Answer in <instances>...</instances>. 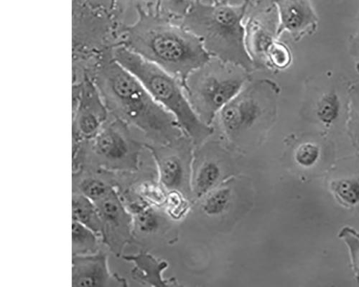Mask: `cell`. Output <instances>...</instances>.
Masks as SVG:
<instances>
[{"instance_id": "obj_1", "label": "cell", "mask_w": 359, "mask_h": 287, "mask_svg": "<svg viewBox=\"0 0 359 287\" xmlns=\"http://www.w3.org/2000/svg\"><path fill=\"white\" fill-rule=\"evenodd\" d=\"M94 83L107 110L116 120L138 128L162 145H170L182 136L183 131L173 115L113 56L101 62Z\"/></svg>"}, {"instance_id": "obj_2", "label": "cell", "mask_w": 359, "mask_h": 287, "mask_svg": "<svg viewBox=\"0 0 359 287\" xmlns=\"http://www.w3.org/2000/svg\"><path fill=\"white\" fill-rule=\"evenodd\" d=\"M125 46L182 82L212 59L201 41L181 24L155 12L139 9V19L125 30Z\"/></svg>"}, {"instance_id": "obj_3", "label": "cell", "mask_w": 359, "mask_h": 287, "mask_svg": "<svg viewBox=\"0 0 359 287\" xmlns=\"http://www.w3.org/2000/svg\"><path fill=\"white\" fill-rule=\"evenodd\" d=\"M252 0L239 5L228 0H214L211 4L195 0L182 20V24L195 35L213 57L255 71L245 43V19Z\"/></svg>"}, {"instance_id": "obj_4", "label": "cell", "mask_w": 359, "mask_h": 287, "mask_svg": "<svg viewBox=\"0 0 359 287\" xmlns=\"http://www.w3.org/2000/svg\"><path fill=\"white\" fill-rule=\"evenodd\" d=\"M280 93L271 79L249 81L217 114L226 137L241 146L259 141L277 120Z\"/></svg>"}, {"instance_id": "obj_5", "label": "cell", "mask_w": 359, "mask_h": 287, "mask_svg": "<svg viewBox=\"0 0 359 287\" xmlns=\"http://www.w3.org/2000/svg\"><path fill=\"white\" fill-rule=\"evenodd\" d=\"M115 61L133 74L153 98L170 112L194 145H201L214 129L204 124L192 109L182 82L124 45L114 48Z\"/></svg>"}, {"instance_id": "obj_6", "label": "cell", "mask_w": 359, "mask_h": 287, "mask_svg": "<svg viewBox=\"0 0 359 287\" xmlns=\"http://www.w3.org/2000/svg\"><path fill=\"white\" fill-rule=\"evenodd\" d=\"M252 73L236 64L212 59L194 71L183 88L198 118L210 126L221 109L250 81Z\"/></svg>"}, {"instance_id": "obj_7", "label": "cell", "mask_w": 359, "mask_h": 287, "mask_svg": "<svg viewBox=\"0 0 359 287\" xmlns=\"http://www.w3.org/2000/svg\"><path fill=\"white\" fill-rule=\"evenodd\" d=\"M352 82L344 75L325 71L307 78L300 115L326 131L346 126Z\"/></svg>"}, {"instance_id": "obj_8", "label": "cell", "mask_w": 359, "mask_h": 287, "mask_svg": "<svg viewBox=\"0 0 359 287\" xmlns=\"http://www.w3.org/2000/svg\"><path fill=\"white\" fill-rule=\"evenodd\" d=\"M245 43L255 70H266V55L277 40L279 18L273 0L251 2L245 19Z\"/></svg>"}, {"instance_id": "obj_9", "label": "cell", "mask_w": 359, "mask_h": 287, "mask_svg": "<svg viewBox=\"0 0 359 287\" xmlns=\"http://www.w3.org/2000/svg\"><path fill=\"white\" fill-rule=\"evenodd\" d=\"M121 120L102 127L95 135L94 149L108 164L115 167H135L140 145L130 136Z\"/></svg>"}, {"instance_id": "obj_10", "label": "cell", "mask_w": 359, "mask_h": 287, "mask_svg": "<svg viewBox=\"0 0 359 287\" xmlns=\"http://www.w3.org/2000/svg\"><path fill=\"white\" fill-rule=\"evenodd\" d=\"M273 2L279 18V38L287 33L297 43L317 32L319 17L312 0H273Z\"/></svg>"}, {"instance_id": "obj_11", "label": "cell", "mask_w": 359, "mask_h": 287, "mask_svg": "<svg viewBox=\"0 0 359 287\" xmlns=\"http://www.w3.org/2000/svg\"><path fill=\"white\" fill-rule=\"evenodd\" d=\"M77 108L76 125L83 136H95L107 117V108L95 83L86 81Z\"/></svg>"}, {"instance_id": "obj_12", "label": "cell", "mask_w": 359, "mask_h": 287, "mask_svg": "<svg viewBox=\"0 0 359 287\" xmlns=\"http://www.w3.org/2000/svg\"><path fill=\"white\" fill-rule=\"evenodd\" d=\"M111 279L105 253L100 252L95 254L73 255L74 286H107Z\"/></svg>"}, {"instance_id": "obj_13", "label": "cell", "mask_w": 359, "mask_h": 287, "mask_svg": "<svg viewBox=\"0 0 359 287\" xmlns=\"http://www.w3.org/2000/svg\"><path fill=\"white\" fill-rule=\"evenodd\" d=\"M173 143V142H172ZM172 143L170 149H163L156 153L158 157L163 184L168 189L181 188L185 178V169L181 158L172 152Z\"/></svg>"}, {"instance_id": "obj_14", "label": "cell", "mask_w": 359, "mask_h": 287, "mask_svg": "<svg viewBox=\"0 0 359 287\" xmlns=\"http://www.w3.org/2000/svg\"><path fill=\"white\" fill-rule=\"evenodd\" d=\"M73 220L78 221L92 229L97 234L104 232V225L100 212L92 200L84 195L73 197Z\"/></svg>"}, {"instance_id": "obj_15", "label": "cell", "mask_w": 359, "mask_h": 287, "mask_svg": "<svg viewBox=\"0 0 359 287\" xmlns=\"http://www.w3.org/2000/svg\"><path fill=\"white\" fill-rule=\"evenodd\" d=\"M94 203L98 209L104 226L108 224L111 229L127 227V214L118 197L111 190Z\"/></svg>"}, {"instance_id": "obj_16", "label": "cell", "mask_w": 359, "mask_h": 287, "mask_svg": "<svg viewBox=\"0 0 359 287\" xmlns=\"http://www.w3.org/2000/svg\"><path fill=\"white\" fill-rule=\"evenodd\" d=\"M97 234L82 223L73 220V255L95 253L97 248Z\"/></svg>"}, {"instance_id": "obj_17", "label": "cell", "mask_w": 359, "mask_h": 287, "mask_svg": "<svg viewBox=\"0 0 359 287\" xmlns=\"http://www.w3.org/2000/svg\"><path fill=\"white\" fill-rule=\"evenodd\" d=\"M292 62L293 56L290 48L280 39L275 41L266 52V71L274 73L285 71L291 66Z\"/></svg>"}, {"instance_id": "obj_18", "label": "cell", "mask_w": 359, "mask_h": 287, "mask_svg": "<svg viewBox=\"0 0 359 287\" xmlns=\"http://www.w3.org/2000/svg\"><path fill=\"white\" fill-rule=\"evenodd\" d=\"M332 190L337 200L346 206L359 204V178L348 177L334 181Z\"/></svg>"}, {"instance_id": "obj_19", "label": "cell", "mask_w": 359, "mask_h": 287, "mask_svg": "<svg viewBox=\"0 0 359 287\" xmlns=\"http://www.w3.org/2000/svg\"><path fill=\"white\" fill-rule=\"evenodd\" d=\"M221 178V169L214 161H206L199 167L195 179V190L201 196L212 190Z\"/></svg>"}, {"instance_id": "obj_20", "label": "cell", "mask_w": 359, "mask_h": 287, "mask_svg": "<svg viewBox=\"0 0 359 287\" xmlns=\"http://www.w3.org/2000/svg\"><path fill=\"white\" fill-rule=\"evenodd\" d=\"M322 153L320 143L316 139L301 141L294 150L296 162L304 167H311L318 161Z\"/></svg>"}, {"instance_id": "obj_21", "label": "cell", "mask_w": 359, "mask_h": 287, "mask_svg": "<svg viewBox=\"0 0 359 287\" xmlns=\"http://www.w3.org/2000/svg\"><path fill=\"white\" fill-rule=\"evenodd\" d=\"M346 127L351 137L359 147V82H352Z\"/></svg>"}, {"instance_id": "obj_22", "label": "cell", "mask_w": 359, "mask_h": 287, "mask_svg": "<svg viewBox=\"0 0 359 287\" xmlns=\"http://www.w3.org/2000/svg\"><path fill=\"white\" fill-rule=\"evenodd\" d=\"M231 194L229 188H221L209 194L205 198L203 209L209 216L223 214L229 206Z\"/></svg>"}, {"instance_id": "obj_23", "label": "cell", "mask_w": 359, "mask_h": 287, "mask_svg": "<svg viewBox=\"0 0 359 287\" xmlns=\"http://www.w3.org/2000/svg\"><path fill=\"white\" fill-rule=\"evenodd\" d=\"M195 0H158L157 8L172 20H182Z\"/></svg>"}, {"instance_id": "obj_24", "label": "cell", "mask_w": 359, "mask_h": 287, "mask_svg": "<svg viewBox=\"0 0 359 287\" xmlns=\"http://www.w3.org/2000/svg\"><path fill=\"white\" fill-rule=\"evenodd\" d=\"M339 236L349 249L353 270L359 281V234L353 227L345 226L341 230Z\"/></svg>"}, {"instance_id": "obj_25", "label": "cell", "mask_w": 359, "mask_h": 287, "mask_svg": "<svg viewBox=\"0 0 359 287\" xmlns=\"http://www.w3.org/2000/svg\"><path fill=\"white\" fill-rule=\"evenodd\" d=\"M129 260L134 261L137 265L135 276L145 281H154L152 276L159 275V270L162 269L157 266L156 261L153 258L147 255L141 254L138 256H128Z\"/></svg>"}, {"instance_id": "obj_26", "label": "cell", "mask_w": 359, "mask_h": 287, "mask_svg": "<svg viewBox=\"0 0 359 287\" xmlns=\"http://www.w3.org/2000/svg\"><path fill=\"white\" fill-rule=\"evenodd\" d=\"M81 189L83 195L92 200L93 202H97L103 198L111 190L104 183L94 179L83 181Z\"/></svg>"}, {"instance_id": "obj_27", "label": "cell", "mask_w": 359, "mask_h": 287, "mask_svg": "<svg viewBox=\"0 0 359 287\" xmlns=\"http://www.w3.org/2000/svg\"><path fill=\"white\" fill-rule=\"evenodd\" d=\"M136 224L140 232L151 233L158 226L157 217L151 211H142L137 215Z\"/></svg>"}, {"instance_id": "obj_28", "label": "cell", "mask_w": 359, "mask_h": 287, "mask_svg": "<svg viewBox=\"0 0 359 287\" xmlns=\"http://www.w3.org/2000/svg\"><path fill=\"white\" fill-rule=\"evenodd\" d=\"M348 51L359 71V31L350 38Z\"/></svg>"}]
</instances>
